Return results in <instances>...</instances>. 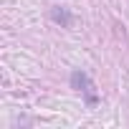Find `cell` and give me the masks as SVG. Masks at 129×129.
Returning <instances> with one entry per match:
<instances>
[{"label": "cell", "instance_id": "obj_1", "mask_svg": "<svg viewBox=\"0 0 129 129\" xmlns=\"http://www.w3.org/2000/svg\"><path fill=\"white\" fill-rule=\"evenodd\" d=\"M71 86H74L76 91H81L86 106H96V104H99V94L94 91V84H91V79H89L84 71H74V74H71Z\"/></svg>", "mask_w": 129, "mask_h": 129}, {"label": "cell", "instance_id": "obj_2", "mask_svg": "<svg viewBox=\"0 0 129 129\" xmlns=\"http://www.w3.org/2000/svg\"><path fill=\"white\" fill-rule=\"evenodd\" d=\"M51 18H53L56 23H61L63 28L71 25V13H69L66 8H53V10H51Z\"/></svg>", "mask_w": 129, "mask_h": 129}]
</instances>
